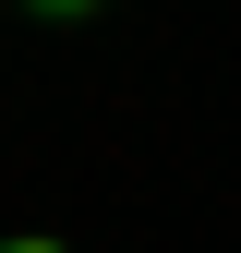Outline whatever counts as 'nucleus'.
<instances>
[{
  "instance_id": "1",
  "label": "nucleus",
  "mask_w": 241,
  "mask_h": 253,
  "mask_svg": "<svg viewBox=\"0 0 241 253\" xmlns=\"http://www.w3.org/2000/svg\"><path fill=\"white\" fill-rule=\"evenodd\" d=\"M24 12H60V24H73V12H97V0H24Z\"/></svg>"
},
{
  "instance_id": "2",
  "label": "nucleus",
  "mask_w": 241,
  "mask_h": 253,
  "mask_svg": "<svg viewBox=\"0 0 241 253\" xmlns=\"http://www.w3.org/2000/svg\"><path fill=\"white\" fill-rule=\"evenodd\" d=\"M0 253H60V241H37V229H24V241H0Z\"/></svg>"
}]
</instances>
